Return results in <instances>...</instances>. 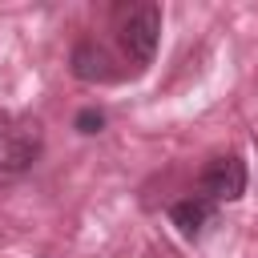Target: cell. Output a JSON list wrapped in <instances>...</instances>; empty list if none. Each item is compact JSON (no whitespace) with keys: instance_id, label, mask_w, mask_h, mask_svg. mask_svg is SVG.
<instances>
[{"instance_id":"cell-4","label":"cell","mask_w":258,"mask_h":258,"mask_svg":"<svg viewBox=\"0 0 258 258\" xmlns=\"http://www.w3.org/2000/svg\"><path fill=\"white\" fill-rule=\"evenodd\" d=\"M69 64H73V77L77 81H117V69H113V56L97 44V40H81V44H73V56H69Z\"/></svg>"},{"instance_id":"cell-3","label":"cell","mask_w":258,"mask_h":258,"mask_svg":"<svg viewBox=\"0 0 258 258\" xmlns=\"http://www.w3.org/2000/svg\"><path fill=\"white\" fill-rule=\"evenodd\" d=\"M198 185L210 202H234V198L246 194V161L238 153H218L202 165Z\"/></svg>"},{"instance_id":"cell-2","label":"cell","mask_w":258,"mask_h":258,"mask_svg":"<svg viewBox=\"0 0 258 258\" xmlns=\"http://www.w3.org/2000/svg\"><path fill=\"white\" fill-rule=\"evenodd\" d=\"M157 36H161V8L149 4V0L137 4V8H129V16L121 20V48H125V56L137 69H145L153 60Z\"/></svg>"},{"instance_id":"cell-6","label":"cell","mask_w":258,"mask_h":258,"mask_svg":"<svg viewBox=\"0 0 258 258\" xmlns=\"http://www.w3.org/2000/svg\"><path fill=\"white\" fill-rule=\"evenodd\" d=\"M73 125H77V133H101L105 129V113L101 109H81Z\"/></svg>"},{"instance_id":"cell-1","label":"cell","mask_w":258,"mask_h":258,"mask_svg":"<svg viewBox=\"0 0 258 258\" xmlns=\"http://www.w3.org/2000/svg\"><path fill=\"white\" fill-rule=\"evenodd\" d=\"M44 149V129L36 117H0V173H24Z\"/></svg>"},{"instance_id":"cell-5","label":"cell","mask_w":258,"mask_h":258,"mask_svg":"<svg viewBox=\"0 0 258 258\" xmlns=\"http://www.w3.org/2000/svg\"><path fill=\"white\" fill-rule=\"evenodd\" d=\"M169 222L181 230V238H198L214 222V202L210 198H181L169 206Z\"/></svg>"}]
</instances>
